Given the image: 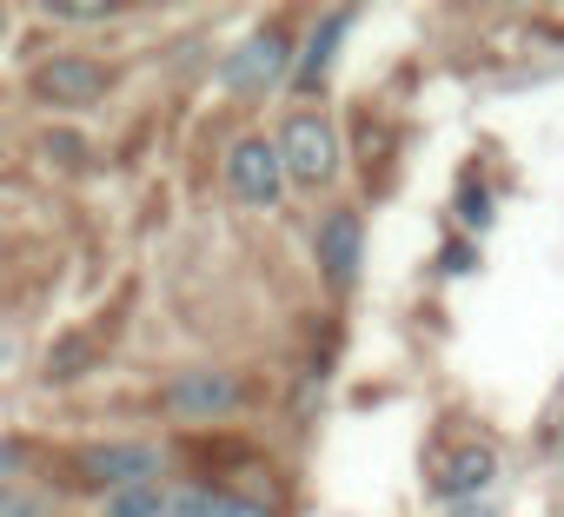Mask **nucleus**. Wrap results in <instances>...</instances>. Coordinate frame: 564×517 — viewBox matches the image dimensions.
Instances as JSON below:
<instances>
[{
  "mask_svg": "<svg viewBox=\"0 0 564 517\" xmlns=\"http://www.w3.org/2000/svg\"><path fill=\"white\" fill-rule=\"evenodd\" d=\"M173 510V491L153 477V484H127V491H107L100 517H166Z\"/></svg>",
  "mask_w": 564,
  "mask_h": 517,
  "instance_id": "9d476101",
  "label": "nucleus"
},
{
  "mask_svg": "<svg viewBox=\"0 0 564 517\" xmlns=\"http://www.w3.org/2000/svg\"><path fill=\"white\" fill-rule=\"evenodd\" d=\"M107 87H113V74L100 61H87V54H54V61L34 67V94L47 107H100Z\"/></svg>",
  "mask_w": 564,
  "mask_h": 517,
  "instance_id": "20e7f679",
  "label": "nucleus"
},
{
  "mask_svg": "<svg viewBox=\"0 0 564 517\" xmlns=\"http://www.w3.org/2000/svg\"><path fill=\"white\" fill-rule=\"evenodd\" d=\"M293 80V34H279V28H259L246 34L226 61H219V87L239 94V100H265Z\"/></svg>",
  "mask_w": 564,
  "mask_h": 517,
  "instance_id": "f257e3e1",
  "label": "nucleus"
},
{
  "mask_svg": "<svg viewBox=\"0 0 564 517\" xmlns=\"http://www.w3.org/2000/svg\"><path fill=\"white\" fill-rule=\"evenodd\" d=\"M346 28H352V14H333V21H326V28L313 34V47H306V61L293 67V87H313V80L326 74V61H333V47H339V34H346Z\"/></svg>",
  "mask_w": 564,
  "mask_h": 517,
  "instance_id": "9b49d317",
  "label": "nucleus"
},
{
  "mask_svg": "<svg viewBox=\"0 0 564 517\" xmlns=\"http://www.w3.org/2000/svg\"><path fill=\"white\" fill-rule=\"evenodd\" d=\"M21 464H28V451H21L14 438H0V484H14V477H21Z\"/></svg>",
  "mask_w": 564,
  "mask_h": 517,
  "instance_id": "ddd939ff",
  "label": "nucleus"
},
{
  "mask_svg": "<svg viewBox=\"0 0 564 517\" xmlns=\"http://www.w3.org/2000/svg\"><path fill=\"white\" fill-rule=\"evenodd\" d=\"M458 212H465V219H478V226L491 219V206H485V193H465V206H458Z\"/></svg>",
  "mask_w": 564,
  "mask_h": 517,
  "instance_id": "2eb2a0df",
  "label": "nucleus"
},
{
  "mask_svg": "<svg viewBox=\"0 0 564 517\" xmlns=\"http://www.w3.org/2000/svg\"><path fill=\"white\" fill-rule=\"evenodd\" d=\"M54 21H80V28H94V21H107V8H94V0L80 8V0H67V8H54Z\"/></svg>",
  "mask_w": 564,
  "mask_h": 517,
  "instance_id": "4468645a",
  "label": "nucleus"
},
{
  "mask_svg": "<svg viewBox=\"0 0 564 517\" xmlns=\"http://www.w3.org/2000/svg\"><path fill=\"white\" fill-rule=\"evenodd\" d=\"M491 471H498V458H491L485 444H478V451H458V458H452V464L438 471V491L465 504L471 491H485V484H491Z\"/></svg>",
  "mask_w": 564,
  "mask_h": 517,
  "instance_id": "6e6552de",
  "label": "nucleus"
},
{
  "mask_svg": "<svg viewBox=\"0 0 564 517\" xmlns=\"http://www.w3.org/2000/svg\"><path fill=\"white\" fill-rule=\"evenodd\" d=\"M14 365V339H0V372H8Z\"/></svg>",
  "mask_w": 564,
  "mask_h": 517,
  "instance_id": "f3484780",
  "label": "nucleus"
},
{
  "mask_svg": "<svg viewBox=\"0 0 564 517\" xmlns=\"http://www.w3.org/2000/svg\"><path fill=\"white\" fill-rule=\"evenodd\" d=\"M0 517H54V504L28 484H0Z\"/></svg>",
  "mask_w": 564,
  "mask_h": 517,
  "instance_id": "f8f14e48",
  "label": "nucleus"
},
{
  "mask_svg": "<svg viewBox=\"0 0 564 517\" xmlns=\"http://www.w3.org/2000/svg\"><path fill=\"white\" fill-rule=\"evenodd\" d=\"M74 464H80V477L100 484V491H127V484H153V477H160V451H153V444H94V451H80Z\"/></svg>",
  "mask_w": 564,
  "mask_h": 517,
  "instance_id": "423d86ee",
  "label": "nucleus"
},
{
  "mask_svg": "<svg viewBox=\"0 0 564 517\" xmlns=\"http://www.w3.org/2000/svg\"><path fill=\"white\" fill-rule=\"evenodd\" d=\"M166 517H272V510H259V504H246V497H226V491H173V510Z\"/></svg>",
  "mask_w": 564,
  "mask_h": 517,
  "instance_id": "1a4fd4ad",
  "label": "nucleus"
},
{
  "mask_svg": "<svg viewBox=\"0 0 564 517\" xmlns=\"http://www.w3.org/2000/svg\"><path fill=\"white\" fill-rule=\"evenodd\" d=\"M160 398L173 418H226V411H239V378L219 365H193V372H173L160 385Z\"/></svg>",
  "mask_w": 564,
  "mask_h": 517,
  "instance_id": "39448f33",
  "label": "nucleus"
},
{
  "mask_svg": "<svg viewBox=\"0 0 564 517\" xmlns=\"http://www.w3.org/2000/svg\"><path fill=\"white\" fill-rule=\"evenodd\" d=\"M452 517H498V510H491V504H485V497H465V504H458V510H452Z\"/></svg>",
  "mask_w": 564,
  "mask_h": 517,
  "instance_id": "dca6fc26",
  "label": "nucleus"
},
{
  "mask_svg": "<svg viewBox=\"0 0 564 517\" xmlns=\"http://www.w3.org/2000/svg\"><path fill=\"white\" fill-rule=\"evenodd\" d=\"M359 245H366V232H359L352 212H326V219H319L313 252H319V273H326L333 286H352V279H359Z\"/></svg>",
  "mask_w": 564,
  "mask_h": 517,
  "instance_id": "0eeeda50",
  "label": "nucleus"
},
{
  "mask_svg": "<svg viewBox=\"0 0 564 517\" xmlns=\"http://www.w3.org/2000/svg\"><path fill=\"white\" fill-rule=\"evenodd\" d=\"M226 193L239 206H279V193H286V166H279V146L265 133L232 140V153H226Z\"/></svg>",
  "mask_w": 564,
  "mask_h": 517,
  "instance_id": "7ed1b4c3",
  "label": "nucleus"
},
{
  "mask_svg": "<svg viewBox=\"0 0 564 517\" xmlns=\"http://www.w3.org/2000/svg\"><path fill=\"white\" fill-rule=\"evenodd\" d=\"M0 34H8V8H0Z\"/></svg>",
  "mask_w": 564,
  "mask_h": 517,
  "instance_id": "a211bd4d",
  "label": "nucleus"
},
{
  "mask_svg": "<svg viewBox=\"0 0 564 517\" xmlns=\"http://www.w3.org/2000/svg\"><path fill=\"white\" fill-rule=\"evenodd\" d=\"M272 146H279V166H286L293 186H313V193H319V186L339 179V127H333L326 113H313V107L279 127Z\"/></svg>",
  "mask_w": 564,
  "mask_h": 517,
  "instance_id": "f03ea898",
  "label": "nucleus"
}]
</instances>
